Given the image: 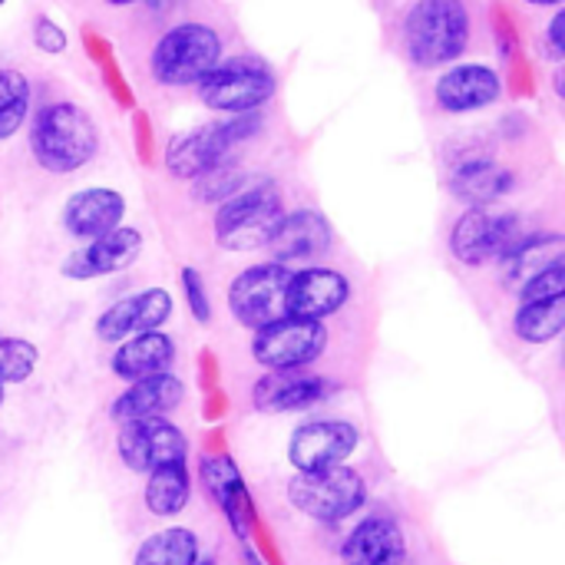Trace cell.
Listing matches in <instances>:
<instances>
[{
    "label": "cell",
    "instance_id": "cell-1",
    "mask_svg": "<svg viewBox=\"0 0 565 565\" xmlns=\"http://www.w3.org/2000/svg\"><path fill=\"white\" fill-rule=\"evenodd\" d=\"M404 53L417 70H440L457 63L473 40V17L467 0H414L401 26Z\"/></svg>",
    "mask_w": 565,
    "mask_h": 565
},
{
    "label": "cell",
    "instance_id": "cell-2",
    "mask_svg": "<svg viewBox=\"0 0 565 565\" xmlns=\"http://www.w3.org/2000/svg\"><path fill=\"white\" fill-rule=\"evenodd\" d=\"M99 149L96 119L79 103H46L30 122V152L40 169L70 175L83 169Z\"/></svg>",
    "mask_w": 565,
    "mask_h": 565
},
{
    "label": "cell",
    "instance_id": "cell-3",
    "mask_svg": "<svg viewBox=\"0 0 565 565\" xmlns=\"http://www.w3.org/2000/svg\"><path fill=\"white\" fill-rule=\"evenodd\" d=\"M225 40L212 23L185 20L169 26L149 56V73L159 86H195L225 56Z\"/></svg>",
    "mask_w": 565,
    "mask_h": 565
},
{
    "label": "cell",
    "instance_id": "cell-4",
    "mask_svg": "<svg viewBox=\"0 0 565 565\" xmlns=\"http://www.w3.org/2000/svg\"><path fill=\"white\" fill-rule=\"evenodd\" d=\"M285 215L281 192L271 179L248 182L242 192L225 199L215 212V242L225 252H258L268 248L278 222Z\"/></svg>",
    "mask_w": 565,
    "mask_h": 565
},
{
    "label": "cell",
    "instance_id": "cell-5",
    "mask_svg": "<svg viewBox=\"0 0 565 565\" xmlns=\"http://www.w3.org/2000/svg\"><path fill=\"white\" fill-rule=\"evenodd\" d=\"M199 99L212 113L238 116L262 109L278 93V76L262 56H228L212 73H205L199 83Z\"/></svg>",
    "mask_w": 565,
    "mask_h": 565
},
{
    "label": "cell",
    "instance_id": "cell-6",
    "mask_svg": "<svg viewBox=\"0 0 565 565\" xmlns=\"http://www.w3.org/2000/svg\"><path fill=\"white\" fill-rule=\"evenodd\" d=\"M262 129V109L255 113H238V116H228V119H218V122H205L192 132H182L169 142L166 149V169L175 175V179H199L202 172L215 169L225 162V156L252 139L255 132Z\"/></svg>",
    "mask_w": 565,
    "mask_h": 565
},
{
    "label": "cell",
    "instance_id": "cell-7",
    "mask_svg": "<svg viewBox=\"0 0 565 565\" xmlns=\"http://www.w3.org/2000/svg\"><path fill=\"white\" fill-rule=\"evenodd\" d=\"M288 503L315 523H341L367 503V483L348 463L318 473H295L288 483Z\"/></svg>",
    "mask_w": 565,
    "mask_h": 565
},
{
    "label": "cell",
    "instance_id": "cell-8",
    "mask_svg": "<svg viewBox=\"0 0 565 565\" xmlns=\"http://www.w3.org/2000/svg\"><path fill=\"white\" fill-rule=\"evenodd\" d=\"M291 268L278 262H262L245 268L232 288H228V311L235 321L248 331H262L275 321H281L285 311V291H288Z\"/></svg>",
    "mask_w": 565,
    "mask_h": 565
},
{
    "label": "cell",
    "instance_id": "cell-9",
    "mask_svg": "<svg viewBox=\"0 0 565 565\" xmlns=\"http://www.w3.org/2000/svg\"><path fill=\"white\" fill-rule=\"evenodd\" d=\"M324 348H328L324 321H305L285 315L281 321L255 331L252 358L265 371H305L324 354Z\"/></svg>",
    "mask_w": 565,
    "mask_h": 565
},
{
    "label": "cell",
    "instance_id": "cell-10",
    "mask_svg": "<svg viewBox=\"0 0 565 565\" xmlns=\"http://www.w3.org/2000/svg\"><path fill=\"white\" fill-rule=\"evenodd\" d=\"M526 232H520L516 215H493L487 209H467L450 232V252L457 262L477 268L490 258H507Z\"/></svg>",
    "mask_w": 565,
    "mask_h": 565
},
{
    "label": "cell",
    "instance_id": "cell-11",
    "mask_svg": "<svg viewBox=\"0 0 565 565\" xmlns=\"http://www.w3.org/2000/svg\"><path fill=\"white\" fill-rule=\"evenodd\" d=\"M116 450H119V460L132 473H152L166 463H185L189 440L166 417H152V420L122 424Z\"/></svg>",
    "mask_w": 565,
    "mask_h": 565
},
{
    "label": "cell",
    "instance_id": "cell-12",
    "mask_svg": "<svg viewBox=\"0 0 565 565\" xmlns=\"http://www.w3.org/2000/svg\"><path fill=\"white\" fill-rule=\"evenodd\" d=\"M358 444L361 434L348 420H308L291 434L288 460L298 473H318L348 463Z\"/></svg>",
    "mask_w": 565,
    "mask_h": 565
},
{
    "label": "cell",
    "instance_id": "cell-13",
    "mask_svg": "<svg viewBox=\"0 0 565 565\" xmlns=\"http://www.w3.org/2000/svg\"><path fill=\"white\" fill-rule=\"evenodd\" d=\"M503 96V79L490 63H450L434 83V103L444 113H477Z\"/></svg>",
    "mask_w": 565,
    "mask_h": 565
},
{
    "label": "cell",
    "instance_id": "cell-14",
    "mask_svg": "<svg viewBox=\"0 0 565 565\" xmlns=\"http://www.w3.org/2000/svg\"><path fill=\"white\" fill-rule=\"evenodd\" d=\"M351 301V281L334 268L291 271L285 291V311L305 321H324Z\"/></svg>",
    "mask_w": 565,
    "mask_h": 565
},
{
    "label": "cell",
    "instance_id": "cell-15",
    "mask_svg": "<svg viewBox=\"0 0 565 565\" xmlns=\"http://www.w3.org/2000/svg\"><path fill=\"white\" fill-rule=\"evenodd\" d=\"M169 318H172L169 291L146 288L139 295H129V298L116 301L113 308H106L96 318V338L106 344H116V341H126L142 331H159Z\"/></svg>",
    "mask_w": 565,
    "mask_h": 565
},
{
    "label": "cell",
    "instance_id": "cell-16",
    "mask_svg": "<svg viewBox=\"0 0 565 565\" xmlns=\"http://www.w3.org/2000/svg\"><path fill=\"white\" fill-rule=\"evenodd\" d=\"M142 255V235L129 225H119L99 238H89L63 262V275L73 281H89L99 275H113L129 268Z\"/></svg>",
    "mask_w": 565,
    "mask_h": 565
},
{
    "label": "cell",
    "instance_id": "cell-17",
    "mask_svg": "<svg viewBox=\"0 0 565 565\" xmlns=\"http://www.w3.org/2000/svg\"><path fill=\"white\" fill-rule=\"evenodd\" d=\"M268 248H271L278 265L321 258L331 248V222L318 209L285 212L275 235H271V242H268Z\"/></svg>",
    "mask_w": 565,
    "mask_h": 565
},
{
    "label": "cell",
    "instance_id": "cell-18",
    "mask_svg": "<svg viewBox=\"0 0 565 565\" xmlns=\"http://www.w3.org/2000/svg\"><path fill=\"white\" fill-rule=\"evenodd\" d=\"M199 480H202L205 493L212 497V503L232 523V533L245 543L248 530H252V500H248V490L242 483V473H238L235 460L225 457V454L205 457L199 463Z\"/></svg>",
    "mask_w": 565,
    "mask_h": 565
},
{
    "label": "cell",
    "instance_id": "cell-19",
    "mask_svg": "<svg viewBox=\"0 0 565 565\" xmlns=\"http://www.w3.org/2000/svg\"><path fill=\"white\" fill-rule=\"evenodd\" d=\"M122 215H126V199L116 192V189H103V185H93V189H79L66 199L63 205V228L73 235V238H99L113 228L122 225Z\"/></svg>",
    "mask_w": 565,
    "mask_h": 565
},
{
    "label": "cell",
    "instance_id": "cell-20",
    "mask_svg": "<svg viewBox=\"0 0 565 565\" xmlns=\"http://www.w3.org/2000/svg\"><path fill=\"white\" fill-rule=\"evenodd\" d=\"M185 397V384L172 374H156L132 381L129 391H122L109 414L116 424H136V420H152V417H169Z\"/></svg>",
    "mask_w": 565,
    "mask_h": 565
},
{
    "label": "cell",
    "instance_id": "cell-21",
    "mask_svg": "<svg viewBox=\"0 0 565 565\" xmlns=\"http://www.w3.org/2000/svg\"><path fill=\"white\" fill-rule=\"evenodd\" d=\"M324 397H328V381L305 371H268L252 391V404L262 414L305 411Z\"/></svg>",
    "mask_w": 565,
    "mask_h": 565
},
{
    "label": "cell",
    "instance_id": "cell-22",
    "mask_svg": "<svg viewBox=\"0 0 565 565\" xmlns=\"http://www.w3.org/2000/svg\"><path fill=\"white\" fill-rule=\"evenodd\" d=\"M344 565H387L407 559V540L404 530L391 516H367L361 520L344 546H341Z\"/></svg>",
    "mask_w": 565,
    "mask_h": 565
},
{
    "label": "cell",
    "instance_id": "cell-23",
    "mask_svg": "<svg viewBox=\"0 0 565 565\" xmlns=\"http://www.w3.org/2000/svg\"><path fill=\"white\" fill-rule=\"evenodd\" d=\"M513 172L507 166H500L493 156L487 152H473L463 156L454 172H450V189L457 199H463L470 209H483L497 199H503L513 189Z\"/></svg>",
    "mask_w": 565,
    "mask_h": 565
},
{
    "label": "cell",
    "instance_id": "cell-24",
    "mask_svg": "<svg viewBox=\"0 0 565 565\" xmlns=\"http://www.w3.org/2000/svg\"><path fill=\"white\" fill-rule=\"evenodd\" d=\"M175 361V344L169 334L162 331H142V334H132L126 341H119L109 367L119 381L132 384V381H142V377H156V374H169Z\"/></svg>",
    "mask_w": 565,
    "mask_h": 565
},
{
    "label": "cell",
    "instance_id": "cell-25",
    "mask_svg": "<svg viewBox=\"0 0 565 565\" xmlns=\"http://www.w3.org/2000/svg\"><path fill=\"white\" fill-rule=\"evenodd\" d=\"M507 262V281L510 288L526 285L533 275L565 262V238L559 232H540V235H523V242L503 258Z\"/></svg>",
    "mask_w": 565,
    "mask_h": 565
},
{
    "label": "cell",
    "instance_id": "cell-26",
    "mask_svg": "<svg viewBox=\"0 0 565 565\" xmlns=\"http://www.w3.org/2000/svg\"><path fill=\"white\" fill-rule=\"evenodd\" d=\"M146 510L159 520H172L189 507L192 497V477L185 463H166L152 473H146Z\"/></svg>",
    "mask_w": 565,
    "mask_h": 565
},
{
    "label": "cell",
    "instance_id": "cell-27",
    "mask_svg": "<svg viewBox=\"0 0 565 565\" xmlns=\"http://www.w3.org/2000/svg\"><path fill=\"white\" fill-rule=\"evenodd\" d=\"M199 536L185 526H169L142 540L132 565H199Z\"/></svg>",
    "mask_w": 565,
    "mask_h": 565
},
{
    "label": "cell",
    "instance_id": "cell-28",
    "mask_svg": "<svg viewBox=\"0 0 565 565\" xmlns=\"http://www.w3.org/2000/svg\"><path fill=\"white\" fill-rule=\"evenodd\" d=\"M565 328V298H550V301H523L513 331L526 344H550L563 334Z\"/></svg>",
    "mask_w": 565,
    "mask_h": 565
},
{
    "label": "cell",
    "instance_id": "cell-29",
    "mask_svg": "<svg viewBox=\"0 0 565 565\" xmlns=\"http://www.w3.org/2000/svg\"><path fill=\"white\" fill-rule=\"evenodd\" d=\"M30 99H33L30 79L13 66L0 70V142H7L23 129L30 116Z\"/></svg>",
    "mask_w": 565,
    "mask_h": 565
},
{
    "label": "cell",
    "instance_id": "cell-30",
    "mask_svg": "<svg viewBox=\"0 0 565 565\" xmlns=\"http://www.w3.org/2000/svg\"><path fill=\"white\" fill-rule=\"evenodd\" d=\"M40 351L23 338H0V384H23L36 371Z\"/></svg>",
    "mask_w": 565,
    "mask_h": 565
},
{
    "label": "cell",
    "instance_id": "cell-31",
    "mask_svg": "<svg viewBox=\"0 0 565 565\" xmlns=\"http://www.w3.org/2000/svg\"><path fill=\"white\" fill-rule=\"evenodd\" d=\"M245 185H248V179H245L238 169H232L228 162H222V166H215V169L202 172V175L195 179L192 192H195V199H202V202L222 205L225 199H232V195H235V192H242Z\"/></svg>",
    "mask_w": 565,
    "mask_h": 565
},
{
    "label": "cell",
    "instance_id": "cell-32",
    "mask_svg": "<svg viewBox=\"0 0 565 565\" xmlns=\"http://www.w3.org/2000/svg\"><path fill=\"white\" fill-rule=\"evenodd\" d=\"M520 301H550V298H565V262L533 275L526 285L516 288Z\"/></svg>",
    "mask_w": 565,
    "mask_h": 565
},
{
    "label": "cell",
    "instance_id": "cell-33",
    "mask_svg": "<svg viewBox=\"0 0 565 565\" xmlns=\"http://www.w3.org/2000/svg\"><path fill=\"white\" fill-rule=\"evenodd\" d=\"M182 288H185V298H189V308H192L195 321L199 324H209L212 308H209V295H205L202 275L195 268H182Z\"/></svg>",
    "mask_w": 565,
    "mask_h": 565
},
{
    "label": "cell",
    "instance_id": "cell-34",
    "mask_svg": "<svg viewBox=\"0 0 565 565\" xmlns=\"http://www.w3.org/2000/svg\"><path fill=\"white\" fill-rule=\"evenodd\" d=\"M33 43H36V50L56 56V53L66 50V33H63V26L53 23L50 17H36V20H33Z\"/></svg>",
    "mask_w": 565,
    "mask_h": 565
},
{
    "label": "cell",
    "instance_id": "cell-35",
    "mask_svg": "<svg viewBox=\"0 0 565 565\" xmlns=\"http://www.w3.org/2000/svg\"><path fill=\"white\" fill-rule=\"evenodd\" d=\"M546 53H550V60H563L565 56V13L559 10L553 20H550V26H546Z\"/></svg>",
    "mask_w": 565,
    "mask_h": 565
},
{
    "label": "cell",
    "instance_id": "cell-36",
    "mask_svg": "<svg viewBox=\"0 0 565 565\" xmlns=\"http://www.w3.org/2000/svg\"><path fill=\"white\" fill-rule=\"evenodd\" d=\"M242 563H245V565H262V563H258V556H255V550H252L248 543L242 546Z\"/></svg>",
    "mask_w": 565,
    "mask_h": 565
},
{
    "label": "cell",
    "instance_id": "cell-37",
    "mask_svg": "<svg viewBox=\"0 0 565 565\" xmlns=\"http://www.w3.org/2000/svg\"><path fill=\"white\" fill-rule=\"evenodd\" d=\"M523 3H530V7H559L563 0H523Z\"/></svg>",
    "mask_w": 565,
    "mask_h": 565
},
{
    "label": "cell",
    "instance_id": "cell-38",
    "mask_svg": "<svg viewBox=\"0 0 565 565\" xmlns=\"http://www.w3.org/2000/svg\"><path fill=\"white\" fill-rule=\"evenodd\" d=\"M103 3H109V7H129V3H136V0H103Z\"/></svg>",
    "mask_w": 565,
    "mask_h": 565
},
{
    "label": "cell",
    "instance_id": "cell-39",
    "mask_svg": "<svg viewBox=\"0 0 565 565\" xmlns=\"http://www.w3.org/2000/svg\"><path fill=\"white\" fill-rule=\"evenodd\" d=\"M199 565H215V559H199Z\"/></svg>",
    "mask_w": 565,
    "mask_h": 565
},
{
    "label": "cell",
    "instance_id": "cell-40",
    "mask_svg": "<svg viewBox=\"0 0 565 565\" xmlns=\"http://www.w3.org/2000/svg\"><path fill=\"white\" fill-rule=\"evenodd\" d=\"M0 404H3V384H0Z\"/></svg>",
    "mask_w": 565,
    "mask_h": 565
},
{
    "label": "cell",
    "instance_id": "cell-41",
    "mask_svg": "<svg viewBox=\"0 0 565 565\" xmlns=\"http://www.w3.org/2000/svg\"><path fill=\"white\" fill-rule=\"evenodd\" d=\"M387 565H407V559H401V563H387Z\"/></svg>",
    "mask_w": 565,
    "mask_h": 565
},
{
    "label": "cell",
    "instance_id": "cell-42",
    "mask_svg": "<svg viewBox=\"0 0 565 565\" xmlns=\"http://www.w3.org/2000/svg\"><path fill=\"white\" fill-rule=\"evenodd\" d=\"M0 3H7V0H0Z\"/></svg>",
    "mask_w": 565,
    "mask_h": 565
}]
</instances>
